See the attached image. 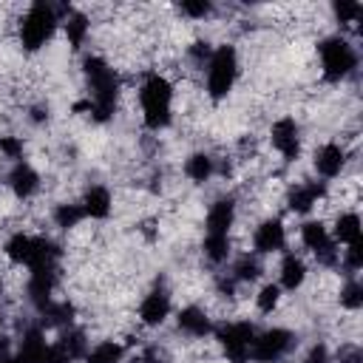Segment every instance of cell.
<instances>
[{"label": "cell", "instance_id": "cell-28", "mask_svg": "<svg viewBox=\"0 0 363 363\" xmlns=\"http://www.w3.org/2000/svg\"><path fill=\"white\" fill-rule=\"evenodd\" d=\"M204 255L213 264H224L230 255V238H218V235H204Z\"/></svg>", "mask_w": 363, "mask_h": 363}, {"label": "cell", "instance_id": "cell-4", "mask_svg": "<svg viewBox=\"0 0 363 363\" xmlns=\"http://www.w3.org/2000/svg\"><path fill=\"white\" fill-rule=\"evenodd\" d=\"M60 23V14L51 3L45 0H37L28 6V11L23 14L20 20V43L26 51H40L51 37H54V28Z\"/></svg>", "mask_w": 363, "mask_h": 363}, {"label": "cell", "instance_id": "cell-7", "mask_svg": "<svg viewBox=\"0 0 363 363\" xmlns=\"http://www.w3.org/2000/svg\"><path fill=\"white\" fill-rule=\"evenodd\" d=\"M221 352L230 363H250V349L255 340V326L247 320H233V323H221L218 329H213Z\"/></svg>", "mask_w": 363, "mask_h": 363}, {"label": "cell", "instance_id": "cell-16", "mask_svg": "<svg viewBox=\"0 0 363 363\" xmlns=\"http://www.w3.org/2000/svg\"><path fill=\"white\" fill-rule=\"evenodd\" d=\"M343 164H346V153H343L340 145L326 142V145H320V147L315 150V170H318V176L335 179V176L343 170Z\"/></svg>", "mask_w": 363, "mask_h": 363}, {"label": "cell", "instance_id": "cell-2", "mask_svg": "<svg viewBox=\"0 0 363 363\" xmlns=\"http://www.w3.org/2000/svg\"><path fill=\"white\" fill-rule=\"evenodd\" d=\"M142 119L150 130H162L170 125L173 116V85L162 74H150L139 88Z\"/></svg>", "mask_w": 363, "mask_h": 363}, {"label": "cell", "instance_id": "cell-42", "mask_svg": "<svg viewBox=\"0 0 363 363\" xmlns=\"http://www.w3.org/2000/svg\"><path fill=\"white\" fill-rule=\"evenodd\" d=\"M0 292H3V278H0Z\"/></svg>", "mask_w": 363, "mask_h": 363}, {"label": "cell", "instance_id": "cell-5", "mask_svg": "<svg viewBox=\"0 0 363 363\" xmlns=\"http://www.w3.org/2000/svg\"><path fill=\"white\" fill-rule=\"evenodd\" d=\"M318 54H320L323 77L329 82H340V79H346L357 68V51L343 37H326V40H320Z\"/></svg>", "mask_w": 363, "mask_h": 363}, {"label": "cell", "instance_id": "cell-12", "mask_svg": "<svg viewBox=\"0 0 363 363\" xmlns=\"http://www.w3.org/2000/svg\"><path fill=\"white\" fill-rule=\"evenodd\" d=\"M167 315H170V295L162 286L150 289L139 303V320L145 326H162L167 320Z\"/></svg>", "mask_w": 363, "mask_h": 363}, {"label": "cell", "instance_id": "cell-8", "mask_svg": "<svg viewBox=\"0 0 363 363\" xmlns=\"http://www.w3.org/2000/svg\"><path fill=\"white\" fill-rule=\"evenodd\" d=\"M295 346V335L289 329H267L261 335H255L252 349H250V360L252 363H278L281 357L289 354V349Z\"/></svg>", "mask_w": 363, "mask_h": 363}, {"label": "cell", "instance_id": "cell-22", "mask_svg": "<svg viewBox=\"0 0 363 363\" xmlns=\"http://www.w3.org/2000/svg\"><path fill=\"white\" fill-rule=\"evenodd\" d=\"M332 241H335V244H354V241H360V216H357V213H343V216H337Z\"/></svg>", "mask_w": 363, "mask_h": 363}, {"label": "cell", "instance_id": "cell-24", "mask_svg": "<svg viewBox=\"0 0 363 363\" xmlns=\"http://www.w3.org/2000/svg\"><path fill=\"white\" fill-rule=\"evenodd\" d=\"M213 170H216V164H213V159H210L207 153H193V156L184 162V173H187V179H193L196 184L207 182V179L213 176Z\"/></svg>", "mask_w": 363, "mask_h": 363}, {"label": "cell", "instance_id": "cell-40", "mask_svg": "<svg viewBox=\"0 0 363 363\" xmlns=\"http://www.w3.org/2000/svg\"><path fill=\"white\" fill-rule=\"evenodd\" d=\"M0 363H14V354H9V346L3 337H0Z\"/></svg>", "mask_w": 363, "mask_h": 363}, {"label": "cell", "instance_id": "cell-19", "mask_svg": "<svg viewBox=\"0 0 363 363\" xmlns=\"http://www.w3.org/2000/svg\"><path fill=\"white\" fill-rule=\"evenodd\" d=\"M176 323H179V329H182L184 335H190V337H204V335L213 332L210 315H207L204 309H199V306H184V309L179 312Z\"/></svg>", "mask_w": 363, "mask_h": 363}, {"label": "cell", "instance_id": "cell-32", "mask_svg": "<svg viewBox=\"0 0 363 363\" xmlns=\"http://www.w3.org/2000/svg\"><path fill=\"white\" fill-rule=\"evenodd\" d=\"M179 11L187 14V17H193V20H204L213 11V6L207 0H184V3H179Z\"/></svg>", "mask_w": 363, "mask_h": 363}, {"label": "cell", "instance_id": "cell-31", "mask_svg": "<svg viewBox=\"0 0 363 363\" xmlns=\"http://www.w3.org/2000/svg\"><path fill=\"white\" fill-rule=\"evenodd\" d=\"M74 360H77V357L68 352V346H65L62 340H54V343H48L43 363H74Z\"/></svg>", "mask_w": 363, "mask_h": 363}, {"label": "cell", "instance_id": "cell-39", "mask_svg": "<svg viewBox=\"0 0 363 363\" xmlns=\"http://www.w3.org/2000/svg\"><path fill=\"white\" fill-rule=\"evenodd\" d=\"M142 363H162V352L159 349H145V354H142Z\"/></svg>", "mask_w": 363, "mask_h": 363}, {"label": "cell", "instance_id": "cell-23", "mask_svg": "<svg viewBox=\"0 0 363 363\" xmlns=\"http://www.w3.org/2000/svg\"><path fill=\"white\" fill-rule=\"evenodd\" d=\"M65 37L71 48H82L85 37H88V17L82 11H68L65 17Z\"/></svg>", "mask_w": 363, "mask_h": 363}, {"label": "cell", "instance_id": "cell-27", "mask_svg": "<svg viewBox=\"0 0 363 363\" xmlns=\"http://www.w3.org/2000/svg\"><path fill=\"white\" fill-rule=\"evenodd\" d=\"M85 218V213H82V204H57V210H54V221H57V227H62V230H71V227H77L79 221Z\"/></svg>", "mask_w": 363, "mask_h": 363}, {"label": "cell", "instance_id": "cell-18", "mask_svg": "<svg viewBox=\"0 0 363 363\" xmlns=\"http://www.w3.org/2000/svg\"><path fill=\"white\" fill-rule=\"evenodd\" d=\"M9 187L14 190L17 199H31V196L40 190V176H37V170H34L31 164L17 162L14 170L9 173Z\"/></svg>", "mask_w": 363, "mask_h": 363}, {"label": "cell", "instance_id": "cell-29", "mask_svg": "<svg viewBox=\"0 0 363 363\" xmlns=\"http://www.w3.org/2000/svg\"><path fill=\"white\" fill-rule=\"evenodd\" d=\"M340 306L346 309H360L363 306V284L357 278H349L340 289Z\"/></svg>", "mask_w": 363, "mask_h": 363}, {"label": "cell", "instance_id": "cell-1", "mask_svg": "<svg viewBox=\"0 0 363 363\" xmlns=\"http://www.w3.org/2000/svg\"><path fill=\"white\" fill-rule=\"evenodd\" d=\"M82 74L88 82V102H79L77 111H88L96 122H108L119 96V79L113 68L102 57H85Z\"/></svg>", "mask_w": 363, "mask_h": 363}, {"label": "cell", "instance_id": "cell-35", "mask_svg": "<svg viewBox=\"0 0 363 363\" xmlns=\"http://www.w3.org/2000/svg\"><path fill=\"white\" fill-rule=\"evenodd\" d=\"M210 57H213L210 43H201V40H199V43H193V45H190V60H193L196 65H201V68H204V65L210 62Z\"/></svg>", "mask_w": 363, "mask_h": 363}, {"label": "cell", "instance_id": "cell-3", "mask_svg": "<svg viewBox=\"0 0 363 363\" xmlns=\"http://www.w3.org/2000/svg\"><path fill=\"white\" fill-rule=\"evenodd\" d=\"M6 255L14 264H26L28 269H43V267H57L60 264V247L51 238L26 235V233H14L6 241Z\"/></svg>", "mask_w": 363, "mask_h": 363}, {"label": "cell", "instance_id": "cell-21", "mask_svg": "<svg viewBox=\"0 0 363 363\" xmlns=\"http://www.w3.org/2000/svg\"><path fill=\"white\" fill-rule=\"evenodd\" d=\"M303 278H306V264L301 261V255H292V252L284 255V261H281V286L295 292L303 284Z\"/></svg>", "mask_w": 363, "mask_h": 363}, {"label": "cell", "instance_id": "cell-9", "mask_svg": "<svg viewBox=\"0 0 363 363\" xmlns=\"http://www.w3.org/2000/svg\"><path fill=\"white\" fill-rule=\"evenodd\" d=\"M301 241L318 258V264H323V267H335L337 264V244L332 241V233L320 221H306L301 227Z\"/></svg>", "mask_w": 363, "mask_h": 363}, {"label": "cell", "instance_id": "cell-13", "mask_svg": "<svg viewBox=\"0 0 363 363\" xmlns=\"http://www.w3.org/2000/svg\"><path fill=\"white\" fill-rule=\"evenodd\" d=\"M284 244H286V233H284V224H281L278 218L261 221V224L255 227V233H252V247H255V252H261V255L278 252V250H284Z\"/></svg>", "mask_w": 363, "mask_h": 363}, {"label": "cell", "instance_id": "cell-41", "mask_svg": "<svg viewBox=\"0 0 363 363\" xmlns=\"http://www.w3.org/2000/svg\"><path fill=\"white\" fill-rule=\"evenodd\" d=\"M48 119V108H34V122H43Z\"/></svg>", "mask_w": 363, "mask_h": 363}, {"label": "cell", "instance_id": "cell-26", "mask_svg": "<svg viewBox=\"0 0 363 363\" xmlns=\"http://www.w3.org/2000/svg\"><path fill=\"white\" fill-rule=\"evenodd\" d=\"M261 275V264H258V258L255 255H241L235 264H233V281H244V284H250V281H255Z\"/></svg>", "mask_w": 363, "mask_h": 363}, {"label": "cell", "instance_id": "cell-14", "mask_svg": "<svg viewBox=\"0 0 363 363\" xmlns=\"http://www.w3.org/2000/svg\"><path fill=\"white\" fill-rule=\"evenodd\" d=\"M235 221V201L230 196L218 199L210 210H207V233L204 235H218V238H230V227Z\"/></svg>", "mask_w": 363, "mask_h": 363}, {"label": "cell", "instance_id": "cell-6", "mask_svg": "<svg viewBox=\"0 0 363 363\" xmlns=\"http://www.w3.org/2000/svg\"><path fill=\"white\" fill-rule=\"evenodd\" d=\"M238 77V54L233 45H218L207 62V94L210 99H224Z\"/></svg>", "mask_w": 363, "mask_h": 363}, {"label": "cell", "instance_id": "cell-37", "mask_svg": "<svg viewBox=\"0 0 363 363\" xmlns=\"http://www.w3.org/2000/svg\"><path fill=\"white\" fill-rule=\"evenodd\" d=\"M303 363H332V357H329V349H326L323 343H315V346L306 352Z\"/></svg>", "mask_w": 363, "mask_h": 363}, {"label": "cell", "instance_id": "cell-20", "mask_svg": "<svg viewBox=\"0 0 363 363\" xmlns=\"http://www.w3.org/2000/svg\"><path fill=\"white\" fill-rule=\"evenodd\" d=\"M111 207H113V199H111V190L108 187H102V184L88 187V193L82 199V213L88 218H108L111 216Z\"/></svg>", "mask_w": 363, "mask_h": 363}, {"label": "cell", "instance_id": "cell-11", "mask_svg": "<svg viewBox=\"0 0 363 363\" xmlns=\"http://www.w3.org/2000/svg\"><path fill=\"white\" fill-rule=\"evenodd\" d=\"M54 286H57V267L31 269V275H28V298L37 306V312L54 301L51 298L54 295Z\"/></svg>", "mask_w": 363, "mask_h": 363}, {"label": "cell", "instance_id": "cell-17", "mask_svg": "<svg viewBox=\"0 0 363 363\" xmlns=\"http://www.w3.org/2000/svg\"><path fill=\"white\" fill-rule=\"evenodd\" d=\"M45 349H48V343L43 337V329L40 326H31V329H26V335L20 340V349L14 354V363H43L45 360Z\"/></svg>", "mask_w": 363, "mask_h": 363}, {"label": "cell", "instance_id": "cell-34", "mask_svg": "<svg viewBox=\"0 0 363 363\" xmlns=\"http://www.w3.org/2000/svg\"><path fill=\"white\" fill-rule=\"evenodd\" d=\"M360 267H363V241L346 244V269H349V275H354Z\"/></svg>", "mask_w": 363, "mask_h": 363}, {"label": "cell", "instance_id": "cell-38", "mask_svg": "<svg viewBox=\"0 0 363 363\" xmlns=\"http://www.w3.org/2000/svg\"><path fill=\"white\" fill-rule=\"evenodd\" d=\"M337 363H363V352L357 346H343L337 352Z\"/></svg>", "mask_w": 363, "mask_h": 363}, {"label": "cell", "instance_id": "cell-30", "mask_svg": "<svg viewBox=\"0 0 363 363\" xmlns=\"http://www.w3.org/2000/svg\"><path fill=\"white\" fill-rule=\"evenodd\" d=\"M278 301H281V286H278V284H267V286H261V292L255 295V303H258V309H261L264 315H269V312L278 306Z\"/></svg>", "mask_w": 363, "mask_h": 363}, {"label": "cell", "instance_id": "cell-10", "mask_svg": "<svg viewBox=\"0 0 363 363\" xmlns=\"http://www.w3.org/2000/svg\"><path fill=\"white\" fill-rule=\"evenodd\" d=\"M269 139H272V147L286 159V162H295L298 153H301V128L292 116H281L272 130H269Z\"/></svg>", "mask_w": 363, "mask_h": 363}, {"label": "cell", "instance_id": "cell-25", "mask_svg": "<svg viewBox=\"0 0 363 363\" xmlns=\"http://www.w3.org/2000/svg\"><path fill=\"white\" fill-rule=\"evenodd\" d=\"M122 354H125V349H122L119 343L102 340V343H96V346L85 354V363H122Z\"/></svg>", "mask_w": 363, "mask_h": 363}, {"label": "cell", "instance_id": "cell-15", "mask_svg": "<svg viewBox=\"0 0 363 363\" xmlns=\"http://www.w3.org/2000/svg\"><path fill=\"white\" fill-rule=\"evenodd\" d=\"M323 196H326V184L323 182H301L286 193V204L295 213H309Z\"/></svg>", "mask_w": 363, "mask_h": 363}, {"label": "cell", "instance_id": "cell-36", "mask_svg": "<svg viewBox=\"0 0 363 363\" xmlns=\"http://www.w3.org/2000/svg\"><path fill=\"white\" fill-rule=\"evenodd\" d=\"M0 153L9 159H20L23 156V142L17 136H0Z\"/></svg>", "mask_w": 363, "mask_h": 363}, {"label": "cell", "instance_id": "cell-33", "mask_svg": "<svg viewBox=\"0 0 363 363\" xmlns=\"http://www.w3.org/2000/svg\"><path fill=\"white\" fill-rule=\"evenodd\" d=\"M335 17L337 23H354L360 17V3H349V0L335 3Z\"/></svg>", "mask_w": 363, "mask_h": 363}]
</instances>
